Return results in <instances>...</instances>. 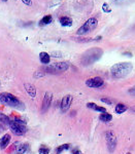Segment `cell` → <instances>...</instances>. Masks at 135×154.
I'll return each instance as SVG.
<instances>
[{"instance_id":"obj_1","label":"cell","mask_w":135,"mask_h":154,"mask_svg":"<svg viewBox=\"0 0 135 154\" xmlns=\"http://www.w3.org/2000/svg\"><path fill=\"white\" fill-rule=\"evenodd\" d=\"M0 102L2 104H4V105L9 106L14 109H18V110H24L25 109L23 102H21L17 97H14L9 93H6V91L0 93Z\"/></svg>"},{"instance_id":"obj_2","label":"cell","mask_w":135,"mask_h":154,"mask_svg":"<svg viewBox=\"0 0 135 154\" xmlns=\"http://www.w3.org/2000/svg\"><path fill=\"white\" fill-rule=\"evenodd\" d=\"M132 64L131 63H117L111 68V73L114 78H123L126 77L130 72L132 71Z\"/></svg>"},{"instance_id":"obj_3","label":"cell","mask_w":135,"mask_h":154,"mask_svg":"<svg viewBox=\"0 0 135 154\" xmlns=\"http://www.w3.org/2000/svg\"><path fill=\"white\" fill-rule=\"evenodd\" d=\"M103 51H101L100 48H92L89 49L88 51L84 54L82 58V62L84 65H91L93 64L94 62H96L97 60L100 59V57L102 56Z\"/></svg>"},{"instance_id":"obj_4","label":"cell","mask_w":135,"mask_h":154,"mask_svg":"<svg viewBox=\"0 0 135 154\" xmlns=\"http://www.w3.org/2000/svg\"><path fill=\"white\" fill-rule=\"evenodd\" d=\"M97 25H98V21L95 18H90L88 21H86L82 26L77 30V34L79 35H86V34L92 32L93 30L96 29Z\"/></svg>"},{"instance_id":"obj_5","label":"cell","mask_w":135,"mask_h":154,"mask_svg":"<svg viewBox=\"0 0 135 154\" xmlns=\"http://www.w3.org/2000/svg\"><path fill=\"white\" fill-rule=\"evenodd\" d=\"M9 128L12 133L17 136H23L24 134L27 133V128L26 125H23V123H20V122H17L14 120H11V123H9Z\"/></svg>"},{"instance_id":"obj_6","label":"cell","mask_w":135,"mask_h":154,"mask_svg":"<svg viewBox=\"0 0 135 154\" xmlns=\"http://www.w3.org/2000/svg\"><path fill=\"white\" fill-rule=\"evenodd\" d=\"M69 68V64L66 62H60V63H55L53 65H47L44 67V70L46 71H51L53 72H63L66 71Z\"/></svg>"},{"instance_id":"obj_7","label":"cell","mask_w":135,"mask_h":154,"mask_svg":"<svg viewBox=\"0 0 135 154\" xmlns=\"http://www.w3.org/2000/svg\"><path fill=\"white\" fill-rule=\"evenodd\" d=\"M106 142L107 146H108V150L112 152L117 146V138L112 131H107L106 133Z\"/></svg>"},{"instance_id":"obj_8","label":"cell","mask_w":135,"mask_h":154,"mask_svg":"<svg viewBox=\"0 0 135 154\" xmlns=\"http://www.w3.org/2000/svg\"><path fill=\"white\" fill-rule=\"evenodd\" d=\"M104 84V81L102 78L100 77H94V78H90L86 81V85L89 88H101Z\"/></svg>"},{"instance_id":"obj_9","label":"cell","mask_w":135,"mask_h":154,"mask_svg":"<svg viewBox=\"0 0 135 154\" xmlns=\"http://www.w3.org/2000/svg\"><path fill=\"white\" fill-rule=\"evenodd\" d=\"M52 99H53V95L51 93H46L43 98V101H42V107H41V112L46 113L47 111V109L50 108L52 103Z\"/></svg>"},{"instance_id":"obj_10","label":"cell","mask_w":135,"mask_h":154,"mask_svg":"<svg viewBox=\"0 0 135 154\" xmlns=\"http://www.w3.org/2000/svg\"><path fill=\"white\" fill-rule=\"evenodd\" d=\"M71 102H72V97L70 95H67L65 96L61 101V110L62 112H66L68 111V109L70 108L71 105Z\"/></svg>"},{"instance_id":"obj_11","label":"cell","mask_w":135,"mask_h":154,"mask_svg":"<svg viewBox=\"0 0 135 154\" xmlns=\"http://www.w3.org/2000/svg\"><path fill=\"white\" fill-rule=\"evenodd\" d=\"M24 86H25V89H26L27 94H28L31 98H35V96H36L35 86H34L33 84H31V83H25Z\"/></svg>"},{"instance_id":"obj_12","label":"cell","mask_w":135,"mask_h":154,"mask_svg":"<svg viewBox=\"0 0 135 154\" xmlns=\"http://www.w3.org/2000/svg\"><path fill=\"white\" fill-rule=\"evenodd\" d=\"M9 142H11V135L9 134H5L2 136V138H0V148L5 149L8 146Z\"/></svg>"},{"instance_id":"obj_13","label":"cell","mask_w":135,"mask_h":154,"mask_svg":"<svg viewBox=\"0 0 135 154\" xmlns=\"http://www.w3.org/2000/svg\"><path fill=\"white\" fill-rule=\"evenodd\" d=\"M39 60H40V62L42 64H44V65H47V64L50 63V60H51V56H50L47 53H44V51H41L40 54H39Z\"/></svg>"},{"instance_id":"obj_14","label":"cell","mask_w":135,"mask_h":154,"mask_svg":"<svg viewBox=\"0 0 135 154\" xmlns=\"http://www.w3.org/2000/svg\"><path fill=\"white\" fill-rule=\"evenodd\" d=\"M60 24L64 27H69L72 25V19L69 17H62L60 18Z\"/></svg>"},{"instance_id":"obj_15","label":"cell","mask_w":135,"mask_h":154,"mask_svg":"<svg viewBox=\"0 0 135 154\" xmlns=\"http://www.w3.org/2000/svg\"><path fill=\"white\" fill-rule=\"evenodd\" d=\"M87 107L90 109H93V110H96V111H99V112H106V109L104 107H100V106H97L95 103H88L87 104Z\"/></svg>"},{"instance_id":"obj_16","label":"cell","mask_w":135,"mask_h":154,"mask_svg":"<svg viewBox=\"0 0 135 154\" xmlns=\"http://www.w3.org/2000/svg\"><path fill=\"white\" fill-rule=\"evenodd\" d=\"M52 21H53V18H52V16H46V17H43L41 20H40V22H39V25L40 26H44V25H49V24H51L52 23Z\"/></svg>"},{"instance_id":"obj_17","label":"cell","mask_w":135,"mask_h":154,"mask_svg":"<svg viewBox=\"0 0 135 154\" xmlns=\"http://www.w3.org/2000/svg\"><path fill=\"white\" fill-rule=\"evenodd\" d=\"M99 119L101 121H103V122H108V121H111L112 119V116L109 113L104 112V113H102L101 115L99 116Z\"/></svg>"},{"instance_id":"obj_18","label":"cell","mask_w":135,"mask_h":154,"mask_svg":"<svg viewBox=\"0 0 135 154\" xmlns=\"http://www.w3.org/2000/svg\"><path fill=\"white\" fill-rule=\"evenodd\" d=\"M28 149V144L25 143V144H21L18 148H17V154H24Z\"/></svg>"},{"instance_id":"obj_19","label":"cell","mask_w":135,"mask_h":154,"mask_svg":"<svg viewBox=\"0 0 135 154\" xmlns=\"http://www.w3.org/2000/svg\"><path fill=\"white\" fill-rule=\"evenodd\" d=\"M126 110H127V106L124 105V104H117V105L116 106V112L117 114L124 113Z\"/></svg>"},{"instance_id":"obj_20","label":"cell","mask_w":135,"mask_h":154,"mask_svg":"<svg viewBox=\"0 0 135 154\" xmlns=\"http://www.w3.org/2000/svg\"><path fill=\"white\" fill-rule=\"evenodd\" d=\"M0 121H1L2 123H5V125H9V123H11V119L9 118L8 116H6L5 114H3V113L0 112Z\"/></svg>"},{"instance_id":"obj_21","label":"cell","mask_w":135,"mask_h":154,"mask_svg":"<svg viewBox=\"0 0 135 154\" xmlns=\"http://www.w3.org/2000/svg\"><path fill=\"white\" fill-rule=\"evenodd\" d=\"M69 147H70V145H69V144H63V145L59 146V147L56 149V154H60V153L62 152V151L69 149Z\"/></svg>"},{"instance_id":"obj_22","label":"cell","mask_w":135,"mask_h":154,"mask_svg":"<svg viewBox=\"0 0 135 154\" xmlns=\"http://www.w3.org/2000/svg\"><path fill=\"white\" fill-rule=\"evenodd\" d=\"M39 154H49L50 153V149L47 147H40L38 150Z\"/></svg>"},{"instance_id":"obj_23","label":"cell","mask_w":135,"mask_h":154,"mask_svg":"<svg viewBox=\"0 0 135 154\" xmlns=\"http://www.w3.org/2000/svg\"><path fill=\"white\" fill-rule=\"evenodd\" d=\"M102 9H103V11H104V12H111V8L108 6V4H107V3H103Z\"/></svg>"},{"instance_id":"obj_24","label":"cell","mask_w":135,"mask_h":154,"mask_svg":"<svg viewBox=\"0 0 135 154\" xmlns=\"http://www.w3.org/2000/svg\"><path fill=\"white\" fill-rule=\"evenodd\" d=\"M101 102H103V103H107V104H109V105H111L112 104V101L109 100V99H106V98L101 99Z\"/></svg>"},{"instance_id":"obj_25","label":"cell","mask_w":135,"mask_h":154,"mask_svg":"<svg viewBox=\"0 0 135 154\" xmlns=\"http://www.w3.org/2000/svg\"><path fill=\"white\" fill-rule=\"evenodd\" d=\"M128 93H129V94H130V95H131V96L135 97V85L133 86V88H131L129 89V91H128Z\"/></svg>"},{"instance_id":"obj_26","label":"cell","mask_w":135,"mask_h":154,"mask_svg":"<svg viewBox=\"0 0 135 154\" xmlns=\"http://www.w3.org/2000/svg\"><path fill=\"white\" fill-rule=\"evenodd\" d=\"M21 1L23 2L24 4H26V5H31V4H32L31 0H21Z\"/></svg>"},{"instance_id":"obj_27","label":"cell","mask_w":135,"mask_h":154,"mask_svg":"<svg viewBox=\"0 0 135 154\" xmlns=\"http://www.w3.org/2000/svg\"><path fill=\"white\" fill-rule=\"evenodd\" d=\"M72 154H82V152H81V150H79V149H73L72 150V152H71Z\"/></svg>"},{"instance_id":"obj_28","label":"cell","mask_w":135,"mask_h":154,"mask_svg":"<svg viewBox=\"0 0 135 154\" xmlns=\"http://www.w3.org/2000/svg\"><path fill=\"white\" fill-rule=\"evenodd\" d=\"M114 2H119V1H122V0H114Z\"/></svg>"},{"instance_id":"obj_29","label":"cell","mask_w":135,"mask_h":154,"mask_svg":"<svg viewBox=\"0 0 135 154\" xmlns=\"http://www.w3.org/2000/svg\"><path fill=\"white\" fill-rule=\"evenodd\" d=\"M132 110H133V111H135V107H133V108H132Z\"/></svg>"},{"instance_id":"obj_30","label":"cell","mask_w":135,"mask_h":154,"mask_svg":"<svg viewBox=\"0 0 135 154\" xmlns=\"http://www.w3.org/2000/svg\"><path fill=\"white\" fill-rule=\"evenodd\" d=\"M1 1H3V2H6V1H7V0H1Z\"/></svg>"},{"instance_id":"obj_31","label":"cell","mask_w":135,"mask_h":154,"mask_svg":"<svg viewBox=\"0 0 135 154\" xmlns=\"http://www.w3.org/2000/svg\"><path fill=\"white\" fill-rule=\"evenodd\" d=\"M127 154H131V153H127Z\"/></svg>"}]
</instances>
